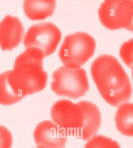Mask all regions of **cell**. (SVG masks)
<instances>
[{"label":"cell","mask_w":133,"mask_h":148,"mask_svg":"<svg viewBox=\"0 0 133 148\" xmlns=\"http://www.w3.org/2000/svg\"><path fill=\"white\" fill-rule=\"evenodd\" d=\"M53 120L67 136L89 141L96 136L101 125V112L97 106L87 101L74 103L61 100L51 110Z\"/></svg>","instance_id":"cell-1"},{"label":"cell","mask_w":133,"mask_h":148,"mask_svg":"<svg viewBox=\"0 0 133 148\" xmlns=\"http://www.w3.org/2000/svg\"><path fill=\"white\" fill-rule=\"evenodd\" d=\"M91 73L99 92L107 103L118 107L129 102L133 91L131 83L115 57L101 55L92 63Z\"/></svg>","instance_id":"cell-2"},{"label":"cell","mask_w":133,"mask_h":148,"mask_svg":"<svg viewBox=\"0 0 133 148\" xmlns=\"http://www.w3.org/2000/svg\"><path fill=\"white\" fill-rule=\"evenodd\" d=\"M40 55L26 50L16 58L13 70L3 73L16 100L42 91L47 86L48 75Z\"/></svg>","instance_id":"cell-3"},{"label":"cell","mask_w":133,"mask_h":148,"mask_svg":"<svg viewBox=\"0 0 133 148\" xmlns=\"http://www.w3.org/2000/svg\"><path fill=\"white\" fill-rule=\"evenodd\" d=\"M96 42L92 36L78 32L65 36L59 49V57L65 67L81 68L93 57Z\"/></svg>","instance_id":"cell-4"},{"label":"cell","mask_w":133,"mask_h":148,"mask_svg":"<svg viewBox=\"0 0 133 148\" xmlns=\"http://www.w3.org/2000/svg\"><path fill=\"white\" fill-rule=\"evenodd\" d=\"M51 89L57 95L76 99L85 95L89 89L86 72L83 68L62 66L52 74Z\"/></svg>","instance_id":"cell-5"},{"label":"cell","mask_w":133,"mask_h":148,"mask_svg":"<svg viewBox=\"0 0 133 148\" xmlns=\"http://www.w3.org/2000/svg\"><path fill=\"white\" fill-rule=\"evenodd\" d=\"M61 38V32L54 24L39 23L28 29L24 44L26 50L32 51L44 58L55 52Z\"/></svg>","instance_id":"cell-6"},{"label":"cell","mask_w":133,"mask_h":148,"mask_svg":"<svg viewBox=\"0 0 133 148\" xmlns=\"http://www.w3.org/2000/svg\"><path fill=\"white\" fill-rule=\"evenodd\" d=\"M100 21L110 30L130 31L133 18V1H105L98 11Z\"/></svg>","instance_id":"cell-7"},{"label":"cell","mask_w":133,"mask_h":148,"mask_svg":"<svg viewBox=\"0 0 133 148\" xmlns=\"http://www.w3.org/2000/svg\"><path fill=\"white\" fill-rule=\"evenodd\" d=\"M67 136L62 129L50 120L40 123L34 132L37 148H65Z\"/></svg>","instance_id":"cell-8"},{"label":"cell","mask_w":133,"mask_h":148,"mask_svg":"<svg viewBox=\"0 0 133 148\" xmlns=\"http://www.w3.org/2000/svg\"><path fill=\"white\" fill-rule=\"evenodd\" d=\"M25 30L18 18L7 15L0 23V46L2 50L10 51L21 43Z\"/></svg>","instance_id":"cell-9"},{"label":"cell","mask_w":133,"mask_h":148,"mask_svg":"<svg viewBox=\"0 0 133 148\" xmlns=\"http://www.w3.org/2000/svg\"><path fill=\"white\" fill-rule=\"evenodd\" d=\"M56 7L55 1H25V15L32 21L43 20L53 15Z\"/></svg>","instance_id":"cell-10"},{"label":"cell","mask_w":133,"mask_h":148,"mask_svg":"<svg viewBox=\"0 0 133 148\" xmlns=\"http://www.w3.org/2000/svg\"><path fill=\"white\" fill-rule=\"evenodd\" d=\"M115 120L116 128L122 134L133 136V103H126L120 106Z\"/></svg>","instance_id":"cell-11"},{"label":"cell","mask_w":133,"mask_h":148,"mask_svg":"<svg viewBox=\"0 0 133 148\" xmlns=\"http://www.w3.org/2000/svg\"><path fill=\"white\" fill-rule=\"evenodd\" d=\"M84 148H121L117 141L111 138L99 135L86 144Z\"/></svg>","instance_id":"cell-12"},{"label":"cell","mask_w":133,"mask_h":148,"mask_svg":"<svg viewBox=\"0 0 133 148\" xmlns=\"http://www.w3.org/2000/svg\"><path fill=\"white\" fill-rule=\"evenodd\" d=\"M119 55L125 64L133 70V38L123 44L120 49Z\"/></svg>","instance_id":"cell-13"},{"label":"cell","mask_w":133,"mask_h":148,"mask_svg":"<svg viewBox=\"0 0 133 148\" xmlns=\"http://www.w3.org/2000/svg\"><path fill=\"white\" fill-rule=\"evenodd\" d=\"M13 136L8 129L0 125V148H11Z\"/></svg>","instance_id":"cell-14"},{"label":"cell","mask_w":133,"mask_h":148,"mask_svg":"<svg viewBox=\"0 0 133 148\" xmlns=\"http://www.w3.org/2000/svg\"><path fill=\"white\" fill-rule=\"evenodd\" d=\"M130 31L132 32L133 33V18L132 21V23L131 24V28Z\"/></svg>","instance_id":"cell-15"},{"label":"cell","mask_w":133,"mask_h":148,"mask_svg":"<svg viewBox=\"0 0 133 148\" xmlns=\"http://www.w3.org/2000/svg\"><path fill=\"white\" fill-rule=\"evenodd\" d=\"M132 78L133 79V70H132Z\"/></svg>","instance_id":"cell-16"},{"label":"cell","mask_w":133,"mask_h":148,"mask_svg":"<svg viewBox=\"0 0 133 148\" xmlns=\"http://www.w3.org/2000/svg\"></svg>","instance_id":"cell-17"}]
</instances>
